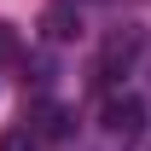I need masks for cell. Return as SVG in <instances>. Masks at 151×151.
<instances>
[{
	"label": "cell",
	"mask_w": 151,
	"mask_h": 151,
	"mask_svg": "<svg viewBox=\"0 0 151 151\" xmlns=\"http://www.w3.org/2000/svg\"><path fill=\"white\" fill-rule=\"evenodd\" d=\"M99 122H105V134H116V139H134V134L145 128V105H139L134 93H122V99H111V105H105V116H99Z\"/></svg>",
	"instance_id": "cell-1"
},
{
	"label": "cell",
	"mask_w": 151,
	"mask_h": 151,
	"mask_svg": "<svg viewBox=\"0 0 151 151\" xmlns=\"http://www.w3.org/2000/svg\"><path fill=\"white\" fill-rule=\"evenodd\" d=\"M139 47H145V35H139V29L116 35L111 47H105V58H99V81H116V76H128V70H134V58H139Z\"/></svg>",
	"instance_id": "cell-2"
},
{
	"label": "cell",
	"mask_w": 151,
	"mask_h": 151,
	"mask_svg": "<svg viewBox=\"0 0 151 151\" xmlns=\"http://www.w3.org/2000/svg\"><path fill=\"white\" fill-rule=\"evenodd\" d=\"M41 29H47V41H76V35H81V12H76L70 0H58V6H47Z\"/></svg>",
	"instance_id": "cell-3"
},
{
	"label": "cell",
	"mask_w": 151,
	"mask_h": 151,
	"mask_svg": "<svg viewBox=\"0 0 151 151\" xmlns=\"http://www.w3.org/2000/svg\"><path fill=\"white\" fill-rule=\"evenodd\" d=\"M35 128L47 134V139H70L76 111H70V105H41V111H35Z\"/></svg>",
	"instance_id": "cell-4"
},
{
	"label": "cell",
	"mask_w": 151,
	"mask_h": 151,
	"mask_svg": "<svg viewBox=\"0 0 151 151\" xmlns=\"http://www.w3.org/2000/svg\"><path fill=\"white\" fill-rule=\"evenodd\" d=\"M18 29H12V23H0V64H18Z\"/></svg>",
	"instance_id": "cell-5"
},
{
	"label": "cell",
	"mask_w": 151,
	"mask_h": 151,
	"mask_svg": "<svg viewBox=\"0 0 151 151\" xmlns=\"http://www.w3.org/2000/svg\"><path fill=\"white\" fill-rule=\"evenodd\" d=\"M0 151H35V139H29V134H6V139H0Z\"/></svg>",
	"instance_id": "cell-6"
}]
</instances>
